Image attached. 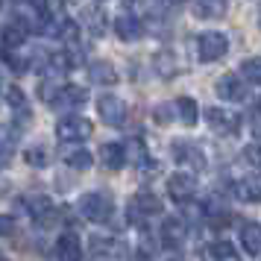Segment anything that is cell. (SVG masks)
<instances>
[{"label":"cell","mask_w":261,"mask_h":261,"mask_svg":"<svg viewBox=\"0 0 261 261\" xmlns=\"http://www.w3.org/2000/svg\"><path fill=\"white\" fill-rule=\"evenodd\" d=\"M76 208H80V214H83L85 220H91V223H109V220H112V212H115L112 197H109V194H100V191L83 194L80 202H76Z\"/></svg>","instance_id":"6da1fadb"},{"label":"cell","mask_w":261,"mask_h":261,"mask_svg":"<svg viewBox=\"0 0 261 261\" xmlns=\"http://www.w3.org/2000/svg\"><path fill=\"white\" fill-rule=\"evenodd\" d=\"M244 162H249L252 167H261V144H249L244 150Z\"/></svg>","instance_id":"1f68e13d"},{"label":"cell","mask_w":261,"mask_h":261,"mask_svg":"<svg viewBox=\"0 0 261 261\" xmlns=\"http://www.w3.org/2000/svg\"><path fill=\"white\" fill-rule=\"evenodd\" d=\"M0 261H3V255H0Z\"/></svg>","instance_id":"d590c367"},{"label":"cell","mask_w":261,"mask_h":261,"mask_svg":"<svg viewBox=\"0 0 261 261\" xmlns=\"http://www.w3.org/2000/svg\"><path fill=\"white\" fill-rule=\"evenodd\" d=\"M212 258L214 261H241V255H238V249L229 241H217L212 247Z\"/></svg>","instance_id":"484cf974"},{"label":"cell","mask_w":261,"mask_h":261,"mask_svg":"<svg viewBox=\"0 0 261 261\" xmlns=\"http://www.w3.org/2000/svg\"><path fill=\"white\" fill-rule=\"evenodd\" d=\"M170 153H173V159H176L179 165L191 167V170H202V167H205V153L191 141H173Z\"/></svg>","instance_id":"52a82bcc"},{"label":"cell","mask_w":261,"mask_h":261,"mask_svg":"<svg viewBox=\"0 0 261 261\" xmlns=\"http://www.w3.org/2000/svg\"><path fill=\"white\" fill-rule=\"evenodd\" d=\"M249 129H252V138H255V141H261V115H255V118H252Z\"/></svg>","instance_id":"836d02e7"},{"label":"cell","mask_w":261,"mask_h":261,"mask_svg":"<svg viewBox=\"0 0 261 261\" xmlns=\"http://www.w3.org/2000/svg\"><path fill=\"white\" fill-rule=\"evenodd\" d=\"M59 91H62V85H56L53 80H41V85H38V97H41L47 106H56V100H59Z\"/></svg>","instance_id":"4316f807"},{"label":"cell","mask_w":261,"mask_h":261,"mask_svg":"<svg viewBox=\"0 0 261 261\" xmlns=\"http://www.w3.org/2000/svg\"><path fill=\"white\" fill-rule=\"evenodd\" d=\"M167 194H170L173 202L194 200V194H197V179L191 176V173H173V176L167 179Z\"/></svg>","instance_id":"ba28073f"},{"label":"cell","mask_w":261,"mask_h":261,"mask_svg":"<svg viewBox=\"0 0 261 261\" xmlns=\"http://www.w3.org/2000/svg\"><path fill=\"white\" fill-rule=\"evenodd\" d=\"M24 159H27V165L30 167H47L50 165V150L47 147H41V144H33V147L24 153Z\"/></svg>","instance_id":"cb8c5ba5"},{"label":"cell","mask_w":261,"mask_h":261,"mask_svg":"<svg viewBox=\"0 0 261 261\" xmlns=\"http://www.w3.org/2000/svg\"><path fill=\"white\" fill-rule=\"evenodd\" d=\"M258 15H261V9H258Z\"/></svg>","instance_id":"8d00e7d4"},{"label":"cell","mask_w":261,"mask_h":261,"mask_svg":"<svg viewBox=\"0 0 261 261\" xmlns=\"http://www.w3.org/2000/svg\"><path fill=\"white\" fill-rule=\"evenodd\" d=\"M229 53V38L226 33H217V30H208V33H200L197 38V56L200 62H217Z\"/></svg>","instance_id":"7a4b0ae2"},{"label":"cell","mask_w":261,"mask_h":261,"mask_svg":"<svg viewBox=\"0 0 261 261\" xmlns=\"http://www.w3.org/2000/svg\"><path fill=\"white\" fill-rule=\"evenodd\" d=\"M217 94L223 100H232V103H244L249 97V88L244 85V80L238 73H226V76L217 80Z\"/></svg>","instance_id":"9c48e42d"},{"label":"cell","mask_w":261,"mask_h":261,"mask_svg":"<svg viewBox=\"0 0 261 261\" xmlns=\"http://www.w3.org/2000/svg\"><path fill=\"white\" fill-rule=\"evenodd\" d=\"M27 36H30V24L27 21H21V18H12L9 24L0 30V41H3V50H18L21 44L27 41Z\"/></svg>","instance_id":"30bf717a"},{"label":"cell","mask_w":261,"mask_h":261,"mask_svg":"<svg viewBox=\"0 0 261 261\" xmlns=\"http://www.w3.org/2000/svg\"><path fill=\"white\" fill-rule=\"evenodd\" d=\"M205 123H208V126H212V132H217V135H235L238 126H241V120H238L235 112L220 109V106L205 109Z\"/></svg>","instance_id":"5b68a950"},{"label":"cell","mask_w":261,"mask_h":261,"mask_svg":"<svg viewBox=\"0 0 261 261\" xmlns=\"http://www.w3.org/2000/svg\"><path fill=\"white\" fill-rule=\"evenodd\" d=\"M83 21H85V27H88V33L94 38H100L103 33H106V9L103 6H85L83 9Z\"/></svg>","instance_id":"e0dca14e"},{"label":"cell","mask_w":261,"mask_h":261,"mask_svg":"<svg viewBox=\"0 0 261 261\" xmlns=\"http://www.w3.org/2000/svg\"><path fill=\"white\" fill-rule=\"evenodd\" d=\"M100 162L109 167V170H120L126 165V147L118 141H106L100 144Z\"/></svg>","instance_id":"5bb4252c"},{"label":"cell","mask_w":261,"mask_h":261,"mask_svg":"<svg viewBox=\"0 0 261 261\" xmlns=\"http://www.w3.org/2000/svg\"><path fill=\"white\" fill-rule=\"evenodd\" d=\"M56 258L59 261H83V244L76 235H62L56 241Z\"/></svg>","instance_id":"2e32d148"},{"label":"cell","mask_w":261,"mask_h":261,"mask_svg":"<svg viewBox=\"0 0 261 261\" xmlns=\"http://www.w3.org/2000/svg\"><path fill=\"white\" fill-rule=\"evenodd\" d=\"M226 12V6L223 3H194V15L197 18H220V15Z\"/></svg>","instance_id":"83f0119b"},{"label":"cell","mask_w":261,"mask_h":261,"mask_svg":"<svg viewBox=\"0 0 261 261\" xmlns=\"http://www.w3.org/2000/svg\"><path fill=\"white\" fill-rule=\"evenodd\" d=\"M88 76H91V83L106 85V88L120 83V73L115 71V65H112V62H103V59H97V62L88 65Z\"/></svg>","instance_id":"7c38bea8"},{"label":"cell","mask_w":261,"mask_h":261,"mask_svg":"<svg viewBox=\"0 0 261 261\" xmlns=\"http://www.w3.org/2000/svg\"><path fill=\"white\" fill-rule=\"evenodd\" d=\"M162 214V200L153 191H138L129 202V217L132 220H144V217H155Z\"/></svg>","instance_id":"8992f818"},{"label":"cell","mask_w":261,"mask_h":261,"mask_svg":"<svg viewBox=\"0 0 261 261\" xmlns=\"http://www.w3.org/2000/svg\"><path fill=\"white\" fill-rule=\"evenodd\" d=\"M97 112H100L103 123H109V126H123V123H126V115H129L126 103H123L118 94H100Z\"/></svg>","instance_id":"277c9868"},{"label":"cell","mask_w":261,"mask_h":261,"mask_svg":"<svg viewBox=\"0 0 261 261\" xmlns=\"http://www.w3.org/2000/svg\"><path fill=\"white\" fill-rule=\"evenodd\" d=\"M182 241H185V223H182V217H167L165 223H162V244L167 249H176V247H182Z\"/></svg>","instance_id":"9a60e30c"},{"label":"cell","mask_w":261,"mask_h":261,"mask_svg":"<svg viewBox=\"0 0 261 261\" xmlns=\"http://www.w3.org/2000/svg\"><path fill=\"white\" fill-rule=\"evenodd\" d=\"M24 205H27V214L36 217V220H44L47 214H53V202L44 194H30V197H24Z\"/></svg>","instance_id":"d6986e66"},{"label":"cell","mask_w":261,"mask_h":261,"mask_svg":"<svg viewBox=\"0 0 261 261\" xmlns=\"http://www.w3.org/2000/svg\"><path fill=\"white\" fill-rule=\"evenodd\" d=\"M85 100H88V91L85 88H80V85H62V91H59V100H56V106H83Z\"/></svg>","instance_id":"ffe728a7"},{"label":"cell","mask_w":261,"mask_h":261,"mask_svg":"<svg viewBox=\"0 0 261 261\" xmlns=\"http://www.w3.org/2000/svg\"><path fill=\"white\" fill-rule=\"evenodd\" d=\"M91 132H94V126L83 115H65V118L56 120V138L59 141H85Z\"/></svg>","instance_id":"3957f363"},{"label":"cell","mask_w":261,"mask_h":261,"mask_svg":"<svg viewBox=\"0 0 261 261\" xmlns=\"http://www.w3.org/2000/svg\"><path fill=\"white\" fill-rule=\"evenodd\" d=\"M6 100H9V106H15V109H27V97H24V91H21L18 85H9Z\"/></svg>","instance_id":"4dcf8cb0"},{"label":"cell","mask_w":261,"mask_h":261,"mask_svg":"<svg viewBox=\"0 0 261 261\" xmlns=\"http://www.w3.org/2000/svg\"><path fill=\"white\" fill-rule=\"evenodd\" d=\"M65 165L73 167V170H88V167L94 165V155L88 153L85 147H76V150H68L65 153Z\"/></svg>","instance_id":"7402d4cb"},{"label":"cell","mask_w":261,"mask_h":261,"mask_svg":"<svg viewBox=\"0 0 261 261\" xmlns=\"http://www.w3.org/2000/svg\"><path fill=\"white\" fill-rule=\"evenodd\" d=\"M15 232V220L9 214H0V238H9Z\"/></svg>","instance_id":"d6a6232c"},{"label":"cell","mask_w":261,"mask_h":261,"mask_svg":"<svg viewBox=\"0 0 261 261\" xmlns=\"http://www.w3.org/2000/svg\"><path fill=\"white\" fill-rule=\"evenodd\" d=\"M241 247L247 255H261V226L244 223L241 226Z\"/></svg>","instance_id":"ac0fdd59"},{"label":"cell","mask_w":261,"mask_h":261,"mask_svg":"<svg viewBox=\"0 0 261 261\" xmlns=\"http://www.w3.org/2000/svg\"><path fill=\"white\" fill-rule=\"evenodd\" d=\"M258 109H261V100H258Z\"/></svg>","instance_id":"e575fe53"},{"label":"cell","mask_w":261,"mask_h":261,"mask_svg":"<svg viewBox=\"0 0 261 261\" xmlns=\"http://www.w3.org/2000/svg\"><path fill=\"white\" fill-rule=\"evenodd\" d=\"M115 33H118L120 41H138V38L144 36L141 18L132 15V12H120L118 18H115Z\"/></svg>","instance_id":"8fae6325"},{"label":"cell","mask_w":261,"mask_h":261,"mask_svg":"<svg viewBox=\"0 0 261 261\" xmlns=\"http://www.w3.org/2000/svg\"><path fill=\"white\" fill-rule=\"evenodd\" d=\"M176 115H179V120H182L185 126H194L197 118H200L197 100H194V97H176Z\"/></svg>","instance_id":"44dd1931"},{"label":"cell","mask_w":261,"mask_h":261,"mask_svg":"<svg viewBox=\"0 0 261 261\" xmlns=\"http://www.w3.org/2000/svg\"><path fill=\"white\" fill-rule=\"evenodd\" d=\"M153 68L159 71V76H165V80H170L173 73H176V59H173V53H167V50H162L159 56L153 59Z\"/></svg>","instance_id":"603a6c76"},{"label":"cell","mask_w":261,"mask_h":261,"mask_svg":"<svg viewBox=\"0 0 261 261\" xmlns=\"http://www.w3.org/2000/svg\"><path fill=\"white\" fill-rule=\"evenodd\" d=\"M153 120L159 126H167V123L173 120V103H159V106L153 109Z\"/></svg>","instance_id":"f1b7e54d"},{"label":"cell","mask_w":261,"mask_h":261,"mask_svg":"<svg viewBox=\"0 0 261 261\" xmlns=\"http://www.w3.org/2000/svg\"><path fill=\"white\" fill-rule=\"evenodd\" d=\"M235 194L238 200L244 202H261V176L258 173H247L235 182Z\"/></svg>","instance_id":"4fadbf2b"},{"label":"cell","mask_w":261,"mask_h":261,"mask_svg":"<svg viewBox=\"0 0 261 261\" xmlns=\"http://www.w3.org/2000/svg\"><path fill=\"white\" fill-rule=\"evenodd\" d=\"M241 80H249V83L261 85V56H252V59L241 62Z\"/></svg>","instance_id":"d4e9b609"},{"label":"cell","mask_w":261,"mask_h":261,"mask_svg":"<svg viewBox=\"0 0 261 261\" xmlns=\"http://www.w3.org/2000/svg\"><path fill=\"white\" fill-rule=\"evenodd\" d=\"M91 249H94V255H100V252H115V249H120V244L112 241V238H94L91 241Z\"/></svg>","instance_id":"f546056e"}]
</instances>
